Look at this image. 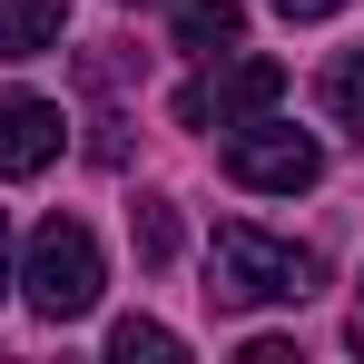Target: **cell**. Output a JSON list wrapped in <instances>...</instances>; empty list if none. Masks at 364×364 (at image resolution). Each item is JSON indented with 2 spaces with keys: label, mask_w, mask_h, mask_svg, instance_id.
I'll return each mask as SVG.
<instances>
[{
  "label": "cell",
  "mask_w": 364,
  "mask_h": 364,
  "mask_svg": "<svg viewBox=\"0 0 364 364\" xmlns=\"http://www.w3.org/2000/svg\"><path fill=\"white\" fill-rule=\"evenodd\" d=\"M227 178L256 187V197H296V187L325 178V148L305 138V128H276V119H237L227 138Z\"/></svg>",
  "instance_id": "277c9868"
},
{
  "label": "cell",
  "mask_w": 364,
  "mask_h": 364,
  "mask_svg": "<svg viewBox=\"0 0 364 364\" xmlns=\"http://www.w3.org/2000/svg\"><path fill=\"white\" fill-rule=\"evenodd\" d=\"M10 286L40 305L50 325H79V315L99 305V237H89L79 217H40V227H30V256H20Z\"/></svg>",
  "instance_id": "7a4b0ae2"
},
{
  "label": "cell",
  "mask_w": 364,
  "mask_h": 364,
  "mask_svg": "<svg viewBox=\"0 0 364 364\" xmlns=\"http://www.w3.org/2000/svg\"><path fill=\"white\" fill-rule=\"evenodd\" d=\"M109 355H119V364H168V355H178V335H168V325H148V315H128L119 335H109Z\"/></svg>",
  "instance_id": "9c48e42d"
},
{
  "label": "cell",
  "mask_w": 364,
  "mask_h": 364,
  "mask_svg": "<svg viewBox=\"0 0 364 364\" xmlns=\"http://www.w3.org/2000/svg\"><path fill=\"white\" fill-rule=\"evenodd\" d=\"M60 148H69V119L50 109V99H30V89L0 99V178H40Z\"/></svg>",
  "instance_id": "5b68a950"
},
{
  "label": "cell",
  "mask_w": 364,
  "mask_h": 364,
  "mask_svg": "<svg viewBox=\"0 0 364 364\" xmlns=\"http://www.w3.org/2000/svg\"><path fill=\"white\" fill-rule=\"evenodd\" d=\"M69 30V0H0V60H40Z\"/></svg>",
  "instance_id": "8992f818"
},
{
  "label": "cell",
  "mask_w": 364,
  "mask_h": 364,
  "mask_svg": "<svg viewBox=\"0 0 364 364\" xmlns=\"http://www.w3.org/2000/svg\"><path fill=\"white\" fill-rule=\"evenodd\" d=\"M138 256H148V266L178 256V217H168V197H138Z\"/></svg>",
  "instance_id": "30bf717a"
},
{
  "label": "cell",
  "mask_w": 364,
  "mask_h": 364,
  "mask_svg": "<svg viewBox=\"0 0 364 364\" xmlns=\"http://www.w3.org/2000/svg\"><path fill=\"white\" fill-rule=\"evenodd\" d=\"M10 276H20V266H10V217H0V296H10Z\"/></svg>",
  "instance_id": "7c38bea8"
},
{
  "label": "cell",
  "mask_w": 364,
  "mask_h": 364,
  "mask_svg": "<svg viewBox=\"0 0 364 364\" xmlns=\"http://www.w3.org/2000/svg\"><path fill=\"white\" fill-rule=\"evenodd\" d=\"M276 10H286V20H335L345 0H276Z\"/></svg>",
  "instance_id": "8fae6325"
},
{
  "label": "cell",
  "mask_w": 364,
  "mask_h": 364,
  "mask_svg": "<svg viewBox=\"0 0 364 364\" xmlns=\"http://www.w3.org/2000/svg\"><path fill=\"white\" fill-rule=\"evenodd\" d=\"M345 345H355V355H364V315H355V325H345Z\"/></svg>",
  "instance_id": "4fadbf2b"
},
{
  "label": "cell",
  "mask_w": 364,
  "mask_h": 364,
  "mask_svg": "<svg viewBox=\"0 0 364 364\" xmlns=\"http://www.w3.org/2000/svg\"><path fill=\"white\" fill-rule=\"evenodd\" d=\"M315 286H325V266L296 237H266V227H217L207 237V305H227V315H246V305H305Z\"/></svg>",
  "instance_id": "6da1fadb"
},
{
  "label": "cell",
  "mask_w": 364,
  "mask_h": 364,
  "mask_svg": "<svg viewBox=\"0 0 364 364\" xmlns=\"http://www.w3.org/2000/svg\"><path fill=\"white\" fill-rule=\"evenodd\" d=\"M325 119L364 138V50H345V60L325 69Z\"/></svg>",
  "instance_id": "ba28073f"
},
{
  "label": "cell",
  "mask_w": 364,
  "mask_h": 364,
  "mask_svg": "<svg viewBox=\"0 0 364 364\" xmlns=\"http://www.w3.org/2000/svg\"><path fill=\"white\" fill-rule=\"evenodd\" d=\"M237 40H246V10H237V0H178V50L217 60V50H237Z\"/></svg>",
  "instance_id": "52a82bcc"
},
{
  "label": "cell",
  "mask_w": 364,
  "mask_h": 364,
  "mask_svg": "<svg viewBox=\"0 0 364 364\" xmlns=\"http://www.w3.org/2000/svg\"><path fill=\"white\" fill-rule=\"evenodd\" d=\"M286 99V60H256V50H217L178 89V128H237V119H266Z\"/></svg>",
  "instance_id": "3957f363"
}]
</instances>
